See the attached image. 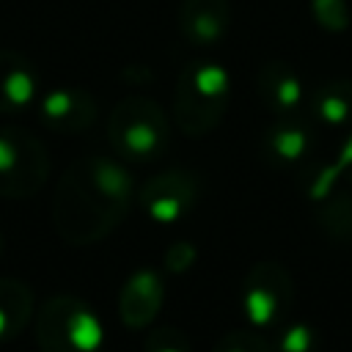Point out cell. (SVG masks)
<instances>
[{"label":"cell","instance_id":"obj_1","mask_svg":"<svg viewBox=\"0 0 352 352\" xmlns=\"http://www.w3.org/2000/svg\"><path fill=\"white\" fill-rule=\"evenodd\" d=\"M124 214L126 206L116 204L99 190L82 160L72 162L60 176L52 204V223L60 239H66L69 245H94L104 239Z\"/></svg>","mask_w":352,"mask_h":352},{"label":"cell","instance_id":"obj_2","mask_svg":"<svg viewBox=\"0 0 352 352\" xmlns=\"http://www.w3.org/2000/svg\"><path fill=\"white\" fill-rule=\"evenodd\" d=\"M228 72L214 60L190 63L176 85L173 116L184 135H206L226 113Z\"/></svg>","mask_w":352,"mask_h":352},{"label":"cell","instance_id":"obj_3","mask_svg":"<svg viewBox=\"0 0 352 352\" xmlns=\"http://www.w3.org/2000/svg\"><path fill=\"white\" fill-rule=\"evenodd\" d=\"M36 341L41 352H99L104 330L82 300L58 294L36 314Z\"/></svg>","mask_w":352,"mask_h":352},{"label":"cell","instance_id":"obj_4","mask_svg":"<svg viewBox=\"0 0 352 352\" xmlns=\"http://www.w3.org/2000/svg\"><path fill=\"white\" fill-rule=\"evenodd\" d=\"M168 118L162 107L146 96H129L116 104L107 121V138L118 157L148 162L168 146Z\"/></svg>","mask_w":352,"mask_h":352},{"label":"cell","instance_id":"obj_5","mask_svg":"<svg viewBox=\"0 0 352 352\" xmlns=\"http://www.w3.org/2000/svg\"><path fill=\"white\" fill-rule=\"evenodd\" d=\"M50 157L44 143L19 126L0 129V198H28L44 187Z\"/></svg>","mask_w":352,"mask_h":352},{"label":"cell","instance_id":"obj_6","mask_svg":"<svg viewBox=\"0 0 352 352\" xmlns=\"http://www.w3.org/2000/svg\"><path fill=\"white\" fill-rule=\"evenodd\" d=\"M292 300V278L275 261L256 264L242 286V308L253 327H267Z\"/></svg>","mask_w":352,"mask_h":352},{"label":"cell","instance_id":"obj_7","mask_svg":"<svg viewBox=\"0 0 352 352\" xmlns=\"http://www.w3.org/2000/svg\"><path fill=\"white\" fill-rule=\"evenodd\" d=\"M198 184L187 170H165L140 190V204L157 223H173L195 204Z\"/></svg>","mask_w":352,"mask_h":352},{"label":"cell","instance_id":"obj_8","mask_svg":"<svg viewBox=\"0 0 352 352\" xmlns=\"http://www.w3.org/2000/svg\"><path fill=\"white\" fill-rule=\"evenodd\" d=\"M38 118L44 126L60 135H77L96 118V102L82 88H55L41 96Z\"/></svg>","mask_w":352,"mask_h":352},{"label":"cell","instance_id":"obj_9","mask_svg":"<svg viewBox=\"0 0 352 352\" xmlns=\"http://www.w3.org/2000/svg\"><path fill=\"white\" fill-rule=\"evenodd\" d=\"M162 278L154 270H138L135 275H129V280L121 289L118 297V316L126 327L132 330H143L154 322V316L162 308Z\"/></svg>","mask_w":352,"mask_h":352},{"label":"cell","instance_id":"obj_10","mask_svg":"<svg viewBox=\"0 0 352 352\" xmlns=\"http://www.w3.org/2000/svg\"><path fill=\"white\" fill-rule=\"evenodd\" d=\"M38 74L36 66L11 50H0V116L19 113L36 102Z\"/></svg>","mask_w":352,"mask_h":352},{"label":"cell","instance_id":"obj_11","mask_svg":"<svg viewBox=\"0 0 352 352\" xmlns=\"http://www.w3.org/2000/svg\"><path fill=\"white\" fill-rule=\"evenodd\" d=\"M228 0H184L179 28L192 44H214L228 30Z\"/></svg>","mask_w":352,"mask_h":352},{"label":"cell","instance_id":"obj_12","mask_svg":"<svg viewBox=\"0 0 352 352\" xmlns=\"http://www.w3.org/2000/svg\"><path fill=\"white\" fill-rule=\"evenodd\" d=\"M258 91L275 113H292L302 104L305 88L297 72L283 60H270L258 74Z\"/></svg>","mask_w":352,"mask_h":352},{"label":"cell","instance_id":"obj_13","mask_svg":"<svg viewBox=\"0 0 352 352\" xmlns=\"http://www.w3.org/2000/svg\"><path fill=\"white\" fill-rule=\"evenodd\" d=\"M33 316V292L22 280L0 278V338L16 336Z\"/></svg>","mask_w":352,"mask_h":352},{"label":"cell","instance_id":"obj_14","mask_svg":"<svg viewBox=\"0 0 352 352\" xmlns=\"http://www.w3.org/2000/svg\"><path fill=\"white\" fill-rule=\"evenodd\" d=\"M311 107L319 121L330 126L352 124V80H333L314 91Z\"/></svg>","mask_w":352,"mask_h":352},{"label":"cell","instance_id":"obj_15","mask_svg":"<svg viewBox=\"0 0 352 352\" xmlns=\"http://www.w3.org/2000/svg\"><path fill=\"white\" fill-rule=\"evenodd\" d=\"M308 140H311L308 138V129L300 126V124H294V121H283V124L272 126L270 135H267V146L283 162L300 160L305 154V148H308Z\"/></svg>","mask_w":352,"mask_h":352},{"label":"cell","instance_id":"obj_16","mask_svg":"<svg viewBox=\"0 0 352 352\" xmlns=\"http://www.w3.org/2000/svg\"><path fill=\"white\" fill-rule=\"evenodd\" d=\"M311 14L330 33H344L352 22L344 0H311Z\"/></svg>","mask_w":352,"mask_h":352},{"label":"cell","instance_id":"obj_17","mask_svg":"<svg viewBox=\"0 0 352 352\" xmlns=\"http://www.w3.org/2000/svg\"><path fill=\"white\" fill-rule=\"evenodd\" d=\"M212 352H270V344L258 330H228Z\"/></svg>","mask_w":352,"mask_h":352},{"label":"cell","instance_id":"obj_18","mask_svg":"<svg viewBox=\"0 0 352 352\" xmlns=\"http://www.w3.org/2000/svg\"><path fill=\"white\" fill-rule=\"evenodd\" d=\"M322 220L327 223V228L336 236H349L352 234V201L349 198L333 201L327 206V212H322Z\"/></svg>","mask_w":352,"mask_h":352},{"label":"cell","instance_id":"obj_19","mask_svg":"<svg viewBox=\"0 0 352 352\" xmlns=\"http://www.w3.org/2000/svg\"><path fill=\"white\" fill-rule=\"evenodd\" d=\"M146 352H190V344H187L182 330L165 327V330H154L148 336Z\"/></svg>","mask_w":352,"mask_h":352},{"label":"cell","instance_id":"obj_20","mask_svg":"<svg viewBox=\"0 0 352 352\" xmlns=\"http://www.w3.org/2000/svg\"><path fill=\"white\" fill-rule=\"evenodd\" d=\"M311 344H314V333L305 324L289 327L283 333V338H280V349L283 352H311Z\"/></svg>","mask_w":352,"mask_h":352},{"label":"cell","instance_id":"obj_21","mask_svg":"<svg viewBox=\"0 0 352 352\" xmlns=\"http://www.w3.org/2000/svg\"><path fill=\"white\" fill-rule=\"evenodd\" d=\"M195 261V248L190 242H176L170 245V250L165 253V267L170 272H184L190 264Z\"/></svg>","mask_w":352,"mask_h":352},{"label":"cell","instance_id":"obj_22","mask_svg":"<svg viewBox=\"0 0 352 352\" xmlns=\"http://www.w3.org/2000/svg\"><path fill=\"white\" fill-rule=\"evenodd\" d=\"M0 253H3V234H0Z\"/></svg>","mask_w":352,"mask_h":352}]
</instances>
